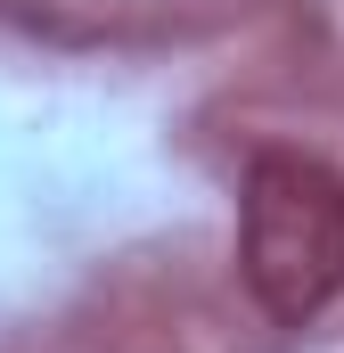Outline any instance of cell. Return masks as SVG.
<instances>
[{
    "label": "cell",
    "mask_w": 344,
    "mask_h": 353,
    "mask_svg": "<svg viewBox=\"0 0 344 353\" xmlns=\"http://www.w3.org/2000/svg\"><path fill=\"white\" fill-rule=\"evenodd\" d=\"M238 279L279 329H312L344 296V173L262 148L238 189Z\"/></svg>",
    "instance_id": "obj_1"
}]
</instances>
